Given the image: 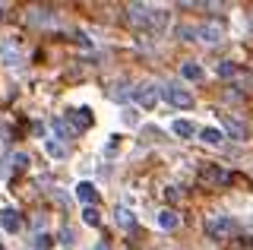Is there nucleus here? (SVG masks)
I'll return each instance as SVG.
<instances>
[{"mask_svg":"<svg viewBox=\"0 0 253 250\" xmlns=\"http://www.w3.org/2000/svg\"><path fill=\"white\" fill-rule=\"evenodd\" d=\"M158 98H165L168 105L174 108H193V92L184 89L177 83H168V85H158Z\"/></svg>","mask_w":253,"mask_h":250,"instance_id":"obj_1","label":"nucleus"},{"mask_svg":"<svg viewBox=\"0 0 253 250\" xmlns=\"http://www.w3.org/2000/svg\"><path fill=\"white\" fill-rule=\"evenodd\" d=\"M206 234L209 238H231V234H237V222L231 215H209L206 218Z\"/></svg>","mask_w":253,"mask_h":250,"instance_id":"obj_2","label":"nucleus"},{"mask_svg":"<svg viewBox=\"0 0 253 250\" xmlns=\"http://www.w3.org/2000/svg\"><path fill=\"white\" fill-rule=\"evenodd\" d=\"M130 95H133V101H136L139 108H155L158 101V85L155 83H139L136 89H130Z\"/></svg>","mask_w":253,"mask_h":250,"instance_id":"obj_3","label":"nucleus"},{"mask_svg":"<svg viewBox=\"0 0 253 250\" xmlns=\"http://www.w3.org/2000/svg\"><path fill=\"white\" fill-rule=\"evenodd\" d=\"M0 64L3 67H19L22 64V48L16 38H0Z\"/></svg>","mask_w":253,"mask_h":250,"instance_id":"obj_4","label":"nucleus"},{"mask_svg":"<svg viewBox=\"0 0 253 250\" xmlns=\"http://www.w3.org/2000/svg\"><path fill=\"white\" fill-rule=\"evenodd\" d=\"M70 117V130H73V133H83V130H89L92 127V121H95V114H92V108H76V111H70L67 114Z\"/></svg>","mask_w":253,"mask_h":250,"instance_id":"obj_5","label":"nucleus"},{"mask_svg":"<svg viewBox=\"0 0 253 250\" xmlns=\"http://www.w3.org/2000/svg\"><path fill=\"white\" fill-rule=\"evenodd\" d=\"M98 187H95L92 181H79L76 184V200L83 203V206H95V203H98Z\"/></svg>","mask_w":253,"mask_h":250,"instance_id":"obj_6","label":"nucleus"},{"mask_svg":"<svg viewBox=\"0 0 253 250\" xmlns=\"http://www.w3.org/2000/svg\"><path fill=\"white\" fill-rule=\"evenodd\" d=\"M196 38H203V42H209V44H218L221 38H225V29H221L218 22H206V26H196Z\"/></svg>","mask_w":253,"mask_h":250,"instance_id":"obj_7","label":"nucleus"},{"mask_svg":"<svg viewBox=\"0 0 253 250\" xmlns=\"http://www.w3.org/2000/svg\"><path fill=\"white\" fill-rule=\"evenodd\" d=\"M0 228H3L6 234H19V228H22V215L16 212V209H3V212H0Z\"/></svg>","mask_w":253,"mask_h":250,"instance_id":"obj_8","label":"nucleus"},{"mask_svg":"<svg viewBox=\"0 0 253 250\" xmlns=\"http://www.w3.org/2000/svg\"><path fill=\"white\" fill-rule=\"evenodd\" d=\"M200 181H209V184H228L231 181V174H228L221 165H206L200 171Z\"/></svg>","mask_w":253,"mask_h":250,"instance_id":"obj_9","label":"nucleus"},{"mask_svg":"<svg viewBox=\"0 0 253 250\" xmlns=\"http://www.w3.org/2000/svg\"><path fill=\"white\" fill-rule=\"evenodd\" d=\"M130 22H133V26H142V29H149V26H152V6L133 3V6H130Z\"/></svg>","mask_w":253,"mask_h":250,"instance_id":"obj_10","label":"nucleus"},{"mask_svg":"<svg viewBox=\"0 0 253 250\" xmlns=\"http://www.w3.org/2000/svg\"><path fill=\"white\" fill-rule=\"evenodd\" d=\"M221 127L228 130V136H231V139H247V127H244L241 121H234L231 114H221Z\"/></svg>","mask_w":253,"mask_h":250,"instance_id":"obj_11","label":"nucleus"},{"mask_svg":"<svg viewBox=\"0 0 253 250\" xmlns=\"http://www.w3.org/2000/svg\"><path fill=\"white\" fill-rule=\"evenodd\" d=\"M180 76L190 80V83H200V80H206V70L196 64V60H184V64H180Z\"/></svg>","mask_w":253,"mask_h":250,"instance_id":"obj_12","label":"nucleus"},{"mask_svg":"<svg viewBox=\"0 0 253 250\" xmlns=\"http://www.w3.org/2000/svg\"><path fill=\"white\" fill-rule=\"evenodd\" d=\"M155 222H158V228H165V231H174V228L180 225V215L174 212V209H162Z\"/></svg>","mask_w":253,"mask_h":250,"instance_id":"obj_13","label":"nucleus"},{"mask_svg":"<svg viewBox=\"0 0 253 250\" xmlns=\"http://www.w3.org/2000/svg\"><path fill=\"white\" fill-rule=\"evenodd\" d=\"M29 22H32V26H51L54 13L47 10V6H35V10H29Z\"/></svg>","mask_w":253,"mask_h":250,"instance_id":"obj_14","label":"nucleus"},{"mask_svg":"<svg viewBox=\"0 0 253 250\" xmlns=\"http://www.w3.org/2000/svg\"><path fill=\"white\" fill-rule=\"evenodd\" d=\"M196 133H200V139L206 146H221L225 143V133H221L218 127H203V130H196Z\"/></svg>","mask_w":253,"mask_h":250,"instance_id":"obj_15","label":"nucleus"},{"mask_svg":"<svg viewBox=\"0 0 253 250\" xmlns=\"http://www.w3.org/2000/svg\"><path fill=\"white\" fill-rule=\"evenodd\" d=\"M44 152L51 155V159H67V146H63L60 139H54V136L44 139Z\"/></svg>","mask_w":253,"mask_h":250,"instance_id":"obj_16","label":"nucleus"},{"mask_svg":"<svg viewBox=\"0 0 253 250\" xmlns=\"http://www.w3.org/2000/svg\"><path fill=\"white\" fill-rule=\"evenodd\" d=\"M32 250H54V238L47 231H35V238H32Z\"/></svg>","mask_w":253,"mask_h":250,"instance_id":"obj_17","label":"nucleus"},{"mask_svg":"<svg viewBox=\"0 0 253 250\" xmlns=\"http://www.w3.org/2000/svg\"><path fill=\"white\" fill-rule=\"evenodd\" d=\"M114 218H117V225H121V228H133V225H136V215H133L130 209H124V206L114 209Z\"/></svg>","mask_w":253,"mask_h":250,"instance_id":"obj_18","label":"nucleus"},{"mask_svg":"<svg viewBox=\"0 0 253 250\" xmlns=\"http://www.w3.org/2000/svg\"><path fill=\"white\" fill-rule=\"evenodd\" d=\"M51 124H54V130H57V136H54V139H60V143L67 146V136H73V130H70V124L63 121V117H54Z\"/></svg>","mask_w":253,"mask_h":250,"instance_id":"obj_19","label":"nucleus"},{"mask_svg":"<svg viewBox=\"0 0 253 250\" xmlns=\"http://www.w3.org/2000/svg\"><path fill=\"white\" fill-rule=\"evenodd\" d=\"M171 130H174L177 136H193V133H196V124H193V121H174Z\"/></svg>","mask_w":253,"mask_h":250,"instance_id":"obj_20","label":"nucleus"},{"mask_svg":"<svg viewBox=\"0 0 253 250\" xmlns=\"http://www.w3.org/2000/svg\"><path fill=\"white\" fill-rule=\"evenodd\" d=\"M83 222H85V225H92V228H98V225H101L98 209H95V206H85V209H83Z\"/></svg>","mask_w":253,"mask_h":250,"instance_id":"obj_21","label":"nucleus"},{"mask_svg":"<svg viewBox=\"0 0 253 250\" xmlns=\"http://www.w3.org/2000/svg\"><path fill=\"white\" fill-rule=\"evenodd\" d=\"M10 168H13V171H26V168H29V155H26V152H13V155H10Z\"/></svg>","mask_w":253,"mask_h":250,"instance_id":"obj_22","label":"nucleus"},{"mask_svg":"<svg viewBox=\"0 0 253 250\" xmlns=\"http://www.w3.org/2000/svg\"><path fill=\"white\" fill-rule=\"evenodd\" d=\"M121 117H124L126 127H139V111H136V108H124Z\"/></svg>","mask_w":253,"mask_h":250,"instance_id":"obj_23","label":"nucleus"},{"mask_svg":"<svg viewBox=\"0 0 253 250\" xmlns=\"http://www.w3.org/2000/svg\"><path fill=\"white\" fill-rule=\"evenodd\" d=\"M218 76H221V80H231V76H237V64H231V60L218 64Z\"/></svg>","mask_w":253,"mask_h":250,"instance_id":"obj_24","label":"nucleus"},{"mask_svg":"<svg viewBox=\"0 0 253 250\" xmlns=\"http://www.w3.org/2000/svg\"><path fill=\"white\" fill-rule=\"evenodd\" d=\"M126 95H130V92H126V83H117L114 89H111V98L114 101H126Z\"/></svg>","mask_w":253,"mask_h":250,"instance_id":"obj_25","label":"nucleus"},{"mask_svg":"<svg viewBox=\"0 0 253 250\" xmlns=\"http://www.w3.org/2000/svg\"><path fill=\"white\" fill-rule=\"evenodd\" d=\"M177 35H180V42H193V38H196V26H180Z\"/></svg>","mask_w":253,"mask_h":250,"instance_id":"obj_26","label":"nucleus"},{"mask_svg":"<svg viewBox=\"0 0 253 250\" xmlns=\"http://www.w3.org/2000/svg\"><path fill=\"white\" fill-rule=\"evenodd\" d=\"M105 152H108V155H114V152H121V136H111V143L105 146Z\"/></svg>","mask_w":253,"mask_h":250,"instance_id":"obj_27","label":"nucleus"},{"mask_svg":"<svg viewBox=\"0 0 253 250\" xmlns=\"http://www.w3.org/2000/svg\"><path fill=\"white\" fill-rule=\"evenodd\" d=\"M73 241H76V238H73V231H70V228L60 231V244H63V247H73Z\"/></svg>","mask_w":253,"mask_h":250,"instance_id":"obj_28","label":"nucleus"},{"mask_svg":"<svg viewBox=\"0 0 253 250\" xmlns=\"http://www.w3.org/2000/svg\"><path fill=\"white\" fill-rule=\"evenodd\" d=\"M92 250H111V247H108V244H105V241H98V244H95V247H92Z\"/></svg>","mask_w":253,"mask_h":250,"instance_id":"obj_29","label":"nucleus"},{"mask_svg":"<svg viewBox=\"0 0 253 250\" xmlns=\"http://www.w3.org/2000/svg\"><path fill=\"white\" fill-rule=\"evenodd\" d=\"M3 10H6V6H3V3H0V19H3Z\"/></svg>","mask_w":253,"mask_h":250,"instance_id":"obj_30","label":"nucleus"},{"mask_svg":"<svg viewBox=\"0 0 253 250\" xmlns=\"http://www.w3.org/2000/svg\"><path fill=\"white\" fill-rule=\"evenodd\" d=\"M244 250H253V247H244Z\"/></svg>","mask_w":253,"mask_h":250,"instance_id":"obj_31","label":"nucleus"},{"mask_svg":"<svg viewBox=\"0 0 253 250\" xmlns=\"http://www.w3.org/2000/svg\"><path fill=\"white\" fill-rule=\"evenodd\" d=\"M0 250H3V247H0Z\"/></svg>","mask_w":253,"mask_h":250,"instance_id":"obj_32","label":"nucleus"}]
</instances>
